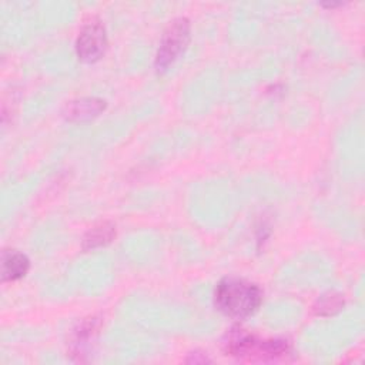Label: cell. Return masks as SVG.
Wrapping results in <instances>:
<instances>
[{
	"instance_id": "2",
	"label": "cell",
	"mask_w": 365,
	"mask_h": 365,
	"mask_svg": "<svg viewBox=\"0 0 365 365\" xmlns=\"http://www.w3.org/2000/svg\"><path fill=\"white\" fill-rule=\"evenodd\" d=\"M227 355L252 362L278 361L291 354V345L284 339L258 338L242 329H235L228 334L224 342Z\"/></svg>"
},
{
	"instance_id": "8",
	"label": "cell",
	"mask_w": 365,
	"mask_h": 365,
	"mask_svg": "<svg viewBox=\"0 0 365 365\" xmlns=\"http://www.w3.org/2000/svg\"><path fill=\"white\" fill-rule=\"evenodd\" d=\"M115 237V225L110 221H101L93 225L87 232L83 235L81 248L84 251L96 250L110 244Z\"/></svg>"
},
{
	"instance_id": "9",
	"label": "cell",
	"mask_w": 365,
	"mask_h": 365,
	"mask_svg": "<svg viewBox=\"0 0 365 365\" xmlns=\"http://www.w3.org/2000/svg\"><path fill=\"white\" fill-rule=\"evenodd\" d=\"M345 301L344 297L339 292L335 291H328L325 294H322L314 304L312 309L315 312V315L319 317H329L334 315L336 312H339L344 307Z\"/></svg>"
},
{
	"instance_id": "5",
	"label": "cell",
	"mask_w": 365,
	"mask_h": 365,
	"mask_svg": "<svg viewBox=\"0 0 365 365\" xmlns=\"http://www.w3.org/2000/svg\"><path fill=\"white\" fill-rule=\"evenodd\" d=\"M107 107L106 100L98 97L74 98L63 107V117L71 123H84L98 117Z\"/></svg>"
},
{
	"instance_id": "4",
	"label": "cell",
	"mask_w": 365,
	"mask_h": 365,
	"mask_svg": "<svg viewBox=\"0 0 365 365\" xmlns=\"http://www.w3.org/2000/svg\"><path fill=\"white\" fill-rule=\"evenodd\" d=\"M76 54L80 61L93 64L98 61L107 51L108 37L101 20L91 17L84 21L76 38Z\"/></svg>"
},
{
	"instance_id": "6",
	"label": "cell",
	"mask_w": 365,
	"mask_h": 365,
	"mask_svg": "<svg viewBox=\"0 0 365 365\" xmlns=\"http://www.w3.org/2000/svg\"><path fill=\"white\" fill-rule=\"evenodd\" d=\"M101 327V319L97 317H87L78 321L74 328L71 329V339H70V352L71 355H76L78 361H81V356L86 355L84 352L88 349L90 342L96 338L98 334V329Z\"/></svg>"
},
{
	"instance_id": "7",
	"label": "cell",
	"mask_w": 365,
	"mask_h": 365,
	"mask_svg": "<svg viewBox=\"0 0 365 365\" xmlns=\"http://www.w3.org/2000/svg\"><path fill=\"white\" fill-rule=\"evenodd\" d=\"M30 269V259L16 250H4L1 254V279L13 282L21 279Z\"/></svg>"
},
{
	"instance_id": "1",
	"label": "cell",
	"mask_w": 365,
	"mask_h": 365,
	"mask_svg": "<svg viewBox=\"0 0 365 365\" xmlns=\"http://www.w3.org/2000/svg\"><path fill=\"white\" fill-rule=\"evenodd\" d=\"M262 295V289L257 284L238 277H227L214 289V305L221 314L242 319L258 311Z\"/></svg>"
},
{
	"instance_id": "3",
	"label": "cell",
	"mask_w": 365,
	"mask_h": 365,
	"mask_svg": "<svg viewBox=\"0 0 365 365\" xmlns=\"http://www.w3.org/2000/svg\"><path fill=\"white\" fill-rule=\"evenodd\" d=\"M191 26L187 17H177L171 20L164 29L160 44L154 58V67L158 73H164L173 66L177 58L185 51L190 37H191Z\"/></svg>"
}]
</instances>
